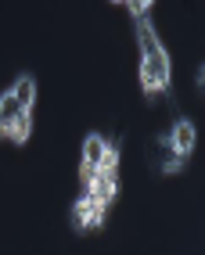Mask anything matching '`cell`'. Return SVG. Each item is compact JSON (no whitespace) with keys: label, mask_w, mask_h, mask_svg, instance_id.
<instances>
[{"label":"cell","mask_w":205,"mask_h":255,"mask_svg":"<svg viewBox=\"0 0 205 255\" xmlns=\"http://www.w3.org/2000/svg\"><path fill=\"white\" fill-rule=\"evenodd\" d=\"M133 32H137V47H141V65H137V76H141V90L144 97H159L169 90V54L159 43L155 29H151L148 14H133Z\"/></svg>","instance_id":"1"},{"label":"cell","mask_w":205,"mask_h":255,"mask_svg":"<svg viewBox=\"0 0 205 255\" xmlns=\"http://www.w3.org/2000/svg\"><path fill=\"white\" fill-rule=\"evenodd\" d=\"M32 105H36V76L22 72L4 94H0V140H7V129H11L14 119L32 115Z\"/></svg>","instance_id":"2"},{"label":"cell","mask_w":205,"mask_h":255,"mask_svg":"<svg viewBox=\"0 0 205 255\" xmlns=\"http://www.w3.org/2000/svg\"><path fill=\"white\" fill-rule=\"evenodd\" d=\"M105 209H108V205L94 201L90 194L76 198V205H72V230H79V234H90V230H97L101 223H105Z\"/></svg>","instance_id":"3"},{"label":"cell","mask_w":205,"mask_h":255,"mask_svg":"<svg viewBox=\"0 0 205 255\" xmlns=\"http://www.w3.org/2000/svg\"><path fill=\"white\" fill-rule=\"evenodd\" d=\"M166 137H169V144H173L177 155L187 158V155L195 151V123H191V119H177V126L169 129Z\"/></svg>","instance_id":"4"},{"label":"cell","mask_w":205,"mask_h":255,"mask_svg":"<svg viewBox=\"0 0 205 255\" xmlns=\"http://www.w3.org/2000/svg\"><path fill=\"white\" fill-rule=\"evenodd\" d=\"M108 147H112V144L101 137V133H90V137L83 140V162H79V165H87V169H94V173H97V165H101V158L108 155Z\"/></svg>","instance_id":"5"},{"label":"cell","mask_w":205,"mask_h":255,"mask_svg":"<svg viewBox=\"0 0 205 255\" xmlns=\"http://www.w3.org/2000/svg\"><path fill=\"white\" fill-rule=\"evenodd\" d=\"M184 165H187V158L173 151L169 137H162V140H159V173H162V176H173V173H180Z\"/></svg>","instance_id":"6"},{"label":"cell","mask_w":205,"mask_h":255,"mask_svg":"<svg viewBox=\"0 0 205 255\" xmlns=\"http://www.w3.org/2000/svg\"><path fill=\"white\" fill-rule=\"evenodd\" d=\"M123 4L130 7V14H148V7L155 4V0H123Z\"/></svg>","instance_id":"7"},{"label":"cell","mask_w":205,"mask_h":255,"mask_svg":"<svg viewBox=\"0 0 205 255\" xmlns=\"http://www.w3.org/2000/svg\"><path fill=\"white\" fill-rule=\"evenodd\" d=\"M112 4H123V0H112Z\"/></svg>","instance_id":"8"}]
</instances>
